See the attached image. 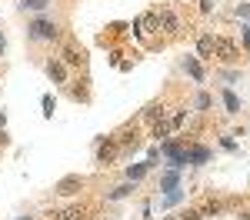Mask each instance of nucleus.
I'll use <instances>...</instances> for the list:
<instances>
[{
    "label": "nucleus",
    "mask_w": 250,
    "mask_h": 220,
    "mask_svg": "<svg viewBox=\"0 0 250 220\" xmlns=\"http://www.w3.org/2000/svg\"><path fill=\"white\" fill-rule=\"evenodd\" d=\"M50 7V0H20V10H34V14H40V10H47Z\"/></svg>",
    "instance_id": "11"
},
{
    "label": "nucleus",
    "mask_w": 250,
    "mask_h": 220,
    "mask_svg": "<svg viewBox=\"0 0 250 220\" xmlns=\"http://www.w3.org/2000/svg\"><path fill=\"white\" fill-rule=\"evenodd\" d=\"M20 220H30V217H20Z\"/></svg>",
    "instance_id": "22"
},
{
    "label": "nucleus",
    "mask_w": 250,
    "mask_h": 220,
    "mask_svg": "<svg viewBox=\"0 0 250 220\" xmlns=\"http://www.w3.org/2000/svg\"><path fill=\"white\" fill-rule=\"evenodd\" d=\"M184 70H187V74H190L197 83L204 80V70H200V60H197V57H187V60H184Z\"/></svg>",
    "instance_id": "8"
},
{
    "label": "nucleus",
    "mask_w": 250,
    "mask_h": 220,
    "mask_svg": "<svg viewBox=\"0 0 250 220\" xmlns=\"http://www.w3.org/2000/svg\"><path fill=\"white\" fill-rule=\"evenodd\" d=\"M210 160V150L207 147H190L187 150V163H207Z\"/></svg>",
    "instance_id": "7"
},
{
    "label": "nucleus",
    "mask_w": 250,
    "mask_h": 220,
    "mask_svg": "<svg viewBox=\"0 0 250 220\" xmlns=\"http://www.w3.org/2000/svg\"><path fill=\"white\" fill-rule=\"evenodd\" d=\"M63 63H70V67H83V50H77L74 43H67V47H63Z\"/></svg>",
    "instance_id": "5"
},
{
    "label": "nucleus",
    "mask_w": 250,
    "mask_h": 220,
    "mask_svg": "<svg viewBox=\"0 0 250 220\" xmlns=\"http://www.w3.org/2000/svg\"><path fill=\"white\" fill-rule=\"evenodd\" d=\"M157 23H160V27L167 30V34H180V30H184V23H180V17H177V14H170V10H164V14L157 17Z\"/></svg>",
    "instance_id": "3"
},
{
    "label": "nucleus",
    "mask_w": 250,
    "mask_h": 220,
    "mask_svg": "<svg viewBox=\"0 0 250 220\" xmlns=\"http://www.w3.org/2000/svg\"><path fill=\"white\" fill-rule=\"evenodd\" d=\"M160 187H164V190H173V187H177V174H164V180H160Z\"/></svg>",
    "instance_id": "17"
},
{
    "label": "nucleus",
    "mask_w": 250,
    "mask_h": 220,
    "mask_svg": "<svg viewBox=\"0 0 250 220\" xmlns=\"http://www.w3.org/2000/svg\"><path fill=\"white\" fill-rule=\"evenodd\" d=\"M47 74H50V80H57V83H63V77H67L63 63H57V60H50V63H47Z\"/></svg>",
    "instance_id": "10"
},
{
    "label": "nucleus",
    "mask_w": 250,
    "mask_h": 220,
    "mask_svg": "<svg viewBox=\"0 0 250 220\" xmlns=\"http://www.w3.org/2000/svg\"><path fill=\"white\" fill-rule=\"evenodd\" d=\"M27 37L30 40H57L60 27L54 23V20H34V23L27 27Z\"/></svg>",
    "instance_id": "1"
},
{
    "label": "nucleus",
    "mask_w": 250,
    "mask_h": 220,
    "mask_svg": "<svg viewBox=\"0 0 250 220\" xmlns=\"http://www.w3.org/2000/svg\"><path fill=\"white\" fill-rule=\"evenodd\" d=\"M213 50H217V57L224 60V63H233V60H237V47H233L230 40H217Z\"/></svg>",
    "instance_id": "4"
},
{
    "label": "nucleus",
    "mask_w": 250,
    "mask_h": 220,
    "mask_svg": "<svg viewBox=\"0 0 250 220\" xmlns=\"http://www.w3.org/2000/svg\"><path fill=\"white\" fill-rule=\"evenodd\" d=\"M224 103H227V114H237V110H240V100L233 97L230 90H224Z\"/></svg>",
    "instance_id": "13"
},
{
    "label": "nucleus",
    "mask_w": 250,
    "mask_h": 220,
    "mask_svg": "<svg viewBox=\"0 0 250 220\" xmlns=\"http://www.w3.org/2000/svg\"><path fill=\"white\" fill-rule=\"evenodd\" d=\"M244 43H247V50H250V27H244Z\"/></svg>",
    "instance_id": "20"
},
{
    "label": "nucleus",
    "mask_w": 250,
    "mask_h": 220,
    "mask_svg": "<svg viewBox=\"0 0 250 220\" xmlns=\"http://www.w3.org/2000/svg\"><path fill=\"white\" fill-rule=\"evenodd\" d=\"M150 163H154V160H147V163H137V167H130V170H127V174H130V180H140L144 174H147V170H150Z\"/></svg>",
    "instance_id": "12"
},
{
    "label": "nucleus",
    "mask_w": 250,
    "mask_h": 220,
    "mask_svg": "<svg viewBox=\"0 0 250 220\" xmlns=\"http://www.w3.org/2000/svg\"><path fill=\"white\" fill-rule=\"evenodd\" d=\"M170 130H173V127H170V120H167V123H157V127H154V137H157V140H164L167 134H170Z\"/></svg>",
    "instance_id": "16"
},
{
    "label": "nucleus",
    "mask_w": 250,
    "mask_h": 220,
    "mask_svg": "<svg viewBox=\"0 0 250 220\" xmlns=\"http://www.w3.org/2000/svg\"><path fill=\"white\" fill-rule=\"evenodd\" d=\"M0 54H3V37H0Z\"/></svg>",
    "instance_id": "21"
},
{
    "label": "nucleus",
    "mask_w": 250,
    "mask_h": 220,
    "mask_svg": "<svg viewBox=\"0 0 250 220\" xmlns=\"http://www.w3.org/2000/svg\"><path fill=\"white\" fill-rule=\"evenodd\" d=\"M117 147H120V143H114V140H110V143H104V147L97 150V160H100V163H110L114 154H117Z\"/></svg>",
    "instance_id": "9"
},
{
    "label": "nucleus",
    "mask_w": 250,
    "mask_h": 220,
    "mask_svg": "<svg viewBox=\"0 0 250 220\" xmlns=\"http://www.w3.org/2000/svg\"><path fill=\"white\" fill-rule=\"evenodd\" d=\"M130 190H134V187H130V183H124V187H117V190H110L107 197H110V200H120V197H127Z\"/></svg>",
    "instance_id": "15"
},
{
    "label": "nucleus",
    "mask_w": 250,
    "mask_h": 220,
    "mask_svg": "<svg viewBox=\"0 0 250 220\" xmlns=\"http://www.w3.org/2000/svg\"><path fill=\"white\" fill-rule=\"evenodd\" d=\"M80 187H83V177H77V174H70V177H63V180H57V190L60 197H74V194H80Z\"/></svg>",
    "instance_id": "2"
},
{
    "label": "nucleus",
    "mask_w": 250,
    "mask_h": 220,
    "mask_svg": "<svg viewBox=\"0 0 250 220\" xmlns=\"http://www.w3.org/2000/svg\"><path fill=\"white\" fill-rule=\"evenodd\" d=\"M213 43H217V40H213L210 34H204V37L197 40V57H204V60H207V57L213 54Z\"/></svg>",
    "instance_id": "6"
},
{
    "label": "nucleus",
    "mask_w": 250,
    "mask_h": 220,
    "mask_svg": "<svg viewBox=\"0 0 250 220\" xmlns=\"http://www.w3.org/2000/svg\"><path fill=\"white\" fill-rule=\"evenodd\" d=\"M43 114L54 117V97H43Z\"/></svg>",
    "instance_id": "18"
},
{
    "label": "nucleus",
    "mask_w": 250,
    "mask_h": 220,
    "mask_svg": "<svg viewBox=\"0 0 250 220\" xmlns=\"http://www.w3.org/2000/svg\"><path fill=\"white\" fill-rule=\"evenodd\" d=\"M207 107H210V97H207V94H200V97H197V110H207Z\"/></svg>",
    "instance_id": "19"
},
{
    "label": "nucleus",
    "mask_w": 250,
    "mask_h": 220,
    "mask_svg": "<svg viewBox=\"0 0 250 220\" xmlns=\"http://www.w3.org/2000/svg\"><path fill=\"white\" fill-rule=\"evenodd\" d=\"M147 120H164V107L160 103H154V107H147V114H144Z\"/></svg>",
    "instance_id": "14"
}]
</instances>
